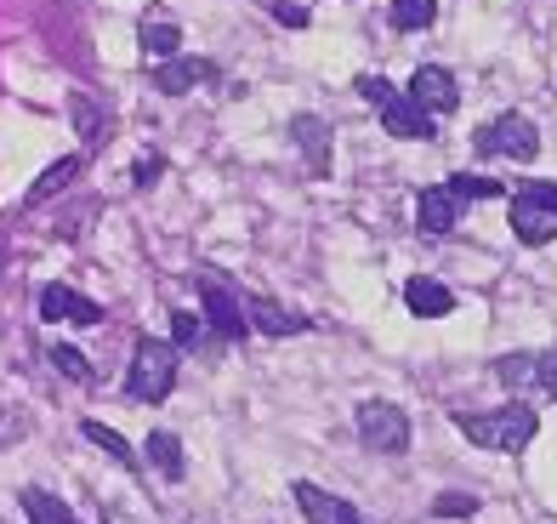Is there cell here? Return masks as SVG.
<instances>
[{
    "instance_id": "cb8c5ba5",
    "label": "cell",
    "mask_w": 557,
    "mask_h": 524,
    "mask_svg": "<svg viewBox=\"0 0 557 524\" xmlns=\"http://www.w3.org/2000/svg\"><path fill=\"white\" fill-rule=\"evenodd\" d=\"M449 188L461 194V199H500V183L495 178H472V171H455Z\"/></svg>"
},
{
    "instance_id": "9a60e30c",
    "label": "cell",
    "mask_w": 557,
    "mask_h": 524,
    "mask_svg": "<svg viewBox=\"0 0 557 524\" xmlns=\"http://www.w3.org/2000/svg\"><path fill=\"white\" fill-rule=\"evenodd\" d=\"M69 114H74V132H81V143H103V137H109V103H103V97L74 92V97H69Z\"/></svg>"
},
{
    "instance_id": "484cf974",
    "label": "cell",
    "mask_w": 557,
    "mask_h": 524,
    "mask_svg": "<svg viewBox=\"0 0 557 524\" xmlns=\"http://www.w3.org/2000/svg\"><path fill=\"white\" fill-rule=\"evenodd\" d=\"M433 513H438V519H472V513H478V496H467V490H444L438 502H433Z\"/></svg>"
},
{
    "instance_id": "e0dca14e",
    "label": "cell",
    "mask_w": 557,
    "mask_h": 524,
    "mask_svg": "<svg viewBox=\"0 0 557 524\" xmlns=\"http://www.w3.org/2000/svg\"><path fill=\"white\" fill-rule=\"evenodd\" d=\"M74 178H81V155H63V160H52V171H40V178L29 183V206H40V199L63 194Z\"/></svg>"
},
{
    "instance_id": "1f68e13d",
    "label": "cell",
    "mask_w": 557,
    "mask_h": 524,
    "mask_svg": "<svg viewBox=\"0 0 557 524\" xmlns=\"http://www.w3.org/2000/svg\"><path fill=\"white\" fill-rule=\"evenodd\" d=\"M541 388L557 399V348H546V354H541Z\"/></svg>"
},
{
    "instance_id": "2e32d148",
    "label": "cell",
    "mask_w": 557,
    "mask_h": 524,
    "mask_svg": "<svg viewBox=\"0 0 557 524\" xmlns=\"http://www.w3.org/2000/svg\"><path fill=\"white\" fill-rule=\"evenodd\" d=\"M512 234L523 245H552L557 240V217L541 211V206H523V199H512Z\"/></svg>"
},
{
    "instance_id": "4dcf8cb0",
    "label": "cell",
    "mask_w": 557,
    "mask_h": 524,
    "mask_svg": "<svg viewBox=\"0 0 557 524\" xmlns=\"http://www.w3.org/2000/svg\"><path fill=\"white\" fill-rule=\"evenodd\" d=\"M273 17H278V23H290V29H308V12L290 7V0H273Z\"/></svg>"
},
{
    "instance_id": "f1b7e54d",
    "label": "cell",
    "mask_w": 557,
    "mask_h": 524,
    "mask_svg": "<svg viewBox=\"0 0 557 524\" xmlns=\"http://www.w3.org/2000/svg\"><path fill=\"white\" fill-rule=\"evenodd\" d=\"M359 97H364V103H375V109H382L387 97H393V86L382 81V74H359Z\"/></svg>"
},
{
    "instance_id": "603a6c76",
    "label": "cell",
    "mask_w": 557,
    "mask_h": 524,
    "mask_svg": "<svg viewBox=\"0 0 557 524\" xmlns=\"http://www.w3.org/2000/svg\"><path fill=\"white\" fill-rule=\"evenodd\" d=\"M495 377H500L506 388H529V382H541V354H506V360L495 365Z\"/></svg>"
},
{
    "instance_id": "7402d4cb",
    "label": "cell",
    "mask_w": 557,
    "mask_h": 524,
    "mask_svg": "<svg viewBox=\"0 0 557 524\" xmlns=\"http://www.w3.org/2000/svg\"><path fill=\"white\" fill-rule=\"evenodd\" d=\"M143 52L148 58H171L176 46H183V29H176V23H165V17H154V23H143Z\"/></svg>"
},
{
    "instance_id": "f546056e",
    "label": "cell",
    "mask_w": 557,
    "mask_h": 524,
    "mask_svg": "<svg viewBox=\"0 0 557 524\" xmlns=\"http://www.w3.org/2000/svg\"><path fill=\"white\" fill-rule=\"evenodd\" d=\"M160 171H165V155H143V166L132 171V183H137V188H154Z\"/></svg>"
},
{
    "instance_id": "7c38bea8",
    "label": "cell",
    "mask_w": 557,
    "mask_h": 524,
    "mask_svg": "<svg viewBox=\"0 0 557 524\" xmlns=\"http://www.w3.org/2000/svg\"><path fill=\"white\" fill-rule=\"evenodd\" d=\"M245 308H250V326H257L262 337H301V331H313L308 314H290L285 303H273V296H257V303H245Z\"/></svg>"
},
{
    "instance_id": "3957f363",
    "label": "cell",
    "mask_w": 557,
    "mask_h": 524,
    "mask_svg": "<svg viewBox=\"0 0 557 524\" xmlns=\"http://www.w3.org/2000/svg\"><path fill=\"white\" fill-rule=\"evenodd\" d=\"M352 428H359V439L370 444L375 456L410 451V416H404L393 399H364V405L352 411Z\"/></svg>"
},
{
    "instance_id": "8992f818",
    "label": "cell",
    "mask_w": 557,
    "mask_h": 524,
    "mask_svg": "<svg viewBox=\"0 0 557 524\" xmlns=\"http://www.w3.org/2000/svg\"><path fill=\"white\" fill-rule=\"evenodd\" d=\"M382 132H387V137L426 143V137L438 132V120H433V109H426L421 97H404V92H393L387 103H382Z\"/></svg>"
},
{
    "instance_id": "4316f807",
    "label": "cell",
    "mask_w": 557,
    "mask_h": 524,
    "mask_svg": "<svg viewBox=\"0 0 557 524\" xmlns=\"http://www.w3.org/2000/svg\"><path fill=\"white\" fill-rule=\"evenodd\" d=\"M171 342L183 348V354H194V342H199V319L176 308V314H171Z\"/></svg>"
},
{
    "instance_id": "5b68a950",
    "label": "cell",
    "mask_w": 557,
    "mask_h": 524,
    "mask_svg": "<svg viewBox=\"0 0 557 524\" xmlns=\"http://www.w3.org/2000/svg\"><path fill=\"white\" fill-rule=\"evenodd\" d=\"M472 148L478 155H500V160H535L541 155V132H535L529 114H500V120H490V126H478Z\"/></svg>"
},
{
    "instance_id": "ffe728a7",
    "label": "cell",
    "mask_w": 557,
    "mask_h": 524,
    "mask_svg": "<svg viewBox=\"0 0 557 524\" xmlns=\"http://www.w3.org/2000/svg\"><path fill=\"white\" fill-rule=\"evenodd\" d=\"M81 439H91L97 451H103V456H114L120 467H137V451H132V444H125V439L109 428V422H91V416H86V422H81Z\"/></svg>"
},
{
    "instance_id": "8fae6325",
    "label": "cell",
    "mask_w": 557,
    "mask_h": 524,
    "mask_svg": "<svg viewBox=\"0 0 557 524\" xmlns=\"http://www.w3.org/2000/svg\"><path fill=\"white\" fill-rule=\"evenodd\" d=\"M290 490H296V508H301V519H308V524H352V519H359V513L342 502V496L319 490V485H308V479H296Z\"/></svg>"
},
{
    "instance_id": "44dd1931",
    "label": "cell",
    "mask_w": 557,
    "mask_h": 524,
    "mask_svg": "<svg viewBox=\"0 0 557 524\" xmlns=\"http://www.w3.org/2000/svg\"><path fill=\"white\" fill-rule=\"evenodd\" d=\"M433 17H438V0H393V29H404V35L433 29Z\"/></svg>"
},
{
    "instance_id": "52a82bcc",
    "label": "cell",
    "mask_w": 557,
    "mask_h": 524,
    "mask_svg": "<svg viewBox=\"0 0 557 524\" xmlns=\"http://www.w3.org/2000/svg\"><path fill=\"white\" fill-rule=\"evenodd\" d=\"M472 206V199H461L449 183H433V188H421L416 194V222H421V234H449L455 222H461V211Z\"/></svg>"
},
{
    "instance_id": "d6986e66",
    "label": "cell",
    "mask_w": 557,
    "mask_h": 524,
    "mask_svg": "<svg viewBox=\"0 0 557 524\" xmlns=\"http://www.w3.org/2000/svg\"><path fill=\"white\" fill-rule=\"evenodd\" d=\"M148 462L160 467V479H183L188 473V456H183V444H176V434H148Z\"/></svg>"
},
{
    "instance_id": "7a4b0ae2",
    "label": "cell",
    "mask_w": 557,
    "mask_h": 524,
    "mask_svg": "<svg viewBox=\"0 0 557 524\" xmlns=\"http://www.w3.org/2000/svg\"><path fill=\"white\" fill-rule=\"evenodd\" d=\"M176 382V342H160V337H137V354H132V370H125V393L143 399V405H160Z\"/></svg>"
},
{
    "instance_id": "ac0fdd59",
    "label": "cell",
    "mask_w": 557,
    "mask_h": 524,
    "mask_svg": "<svg viewBox=\"0 0 557 524\" xmlns=\"http://www.w3.org/2000/svg\"><path fill=\"white\" fill-rule=\"evenodd\" d=\"M23 513H29V524H81V519H74V513L63 508V496L40 490V485L23 490Z\"/></svg>"
},
{
    "instance_id": "4fadbf2b",
    "label": "cell",
    "mask_w": 557,
    "mask_h": 524,
    "mask_svg": "<svg viewBox=\"0 0 557 524\" xmlns=\"http://www.w3.org/2000/svg\"><path fill=\"white\" fill-rule=\"evenodd\" d=\"M211 74H216V63H206V58H165V63L154 69V92L183 97V92H194L199 81H211Z\"/></svg>"
},
{
    "instance_id": "6da1fadb",
    "label": "cell",
    "mask_w": 557,
    "mask_h": 524,
    "mask_svg": "<svg viewBox=\"0 0 557 524\" xmlns=\"http://www.w3.org/2000/svg\"><path fill=\"white\" fill-rule=\"evenodd\" d=\"M455 428H461L478 451L518 456V451H529V439L541 434V416H535V405L512 399V405H500V411H461V416H455Z\"/></svg>"
},
{
    "instance_id": "277c9868",
    "label": "cell",
    "mask_w": 557,
    "mask_h": 524,
    "mask_svg": "<svg viewBox=\"0 0 557 524\" xmlns=\"http://www.w3.org/2000/svg\"><path fill=\"white\" fill-rule=\"evenodd\" d=\"M199 303H206V326H211V337L216 342H245L250 331V308H245V296L234 291V285H222V280H199Z\"/></svg>"
},
{
    "instance_id": "ba28073f",
    "label": "cell",
    "mask_w": 557,
    "mask_h": 524,
    "mask_svg": "<svg viewBox=\"0 0 557 524\" xmlns=\"http://www.w3.org/2000/svg\"><path fill=\"white\" fill-rule=\"evenodd\" d=\"M40 319H74V326H103V308L74 285H40Z\"/></svg>"
},
{
    "instance_id": "d4e9b609",
    "label": "cell",
    "mask_w": 557,
    "mask_h": 524,
    "mask_svg": "<svg viewBox=\"0 0 557 524\" xmlns=\"http://www.w3.org/2000/svg\"><path fill=\"white\" fill-rule=\"evenodd\" d=\"M512 199H523V206H541V211H552V217H557V183L529 178V183H518V188H512Z\"/></svg>"
},
{
    "instance_id": "9c48e42d",
    "label": "cell",
    "mask_w": 557,
    "mask_h": 524,
    "mask_svg": "<svg viewBox=\"0 0 557 524\" xmlns=\"http://www.w3.org/2000/svg\"><path fill=\"white\" fill-rule=\"evenodd\" d=\"M410 97H421L433 114H455V103H461V86H455V74L444 63H421L410 74Z\"/></svg>"
},
{
    "instance_id": "5bb4252c",
    "label": "cell",
    "mask_w": 557,
    "mask_h": 524,
    "mask_svg": "<svg viewBox=\"0 0 557 524\" xmlns=\"http://www.w3.org/2000/svg\"><path fill=\"white\" fill-rule=\"evenodd\" d=\"M404 308H410L416 319H444L455 308V291L444 280H426V273H416L410 285H404Z\"/></svg>"
},
{
    "instance_id": "83f0119b",
    "label": "cell",
    "mask_w": 557,
    "mask_h": 524,
    "mask_svg": "<svg viewBox=\"0 0 557 524\" xmlns=\"http://www.w3.org/2000/svg\"><path fill=\"white\" fill-rule=\"evenodd\" d=\"M52 365L63 370L69 382H91V365H86L81 354H74V348H52Z\"/></svg>"
},
{
    "instance_id": "30bf717a",
    "label": "cell",
    "mask_w": 557,
    "mask_h": 524,
    "mask_svg": "<svg viewBox=\"0 0 557 524\" xmlns=\"http://www.w3.org/2000/svg\"><path fill=\"white\" fill-rule=\"evenodd\" d=\"M290 137L301 148V160H308V171H331V120H319V114H296L290 120Z\"/></svg>"
},
{
    "instance_id": "d6a6232c",
    "label": "cell",
    "mask_w": 557,
    "mask_h": 524,
    "mask_svg": "<svg viewBox=\"0 0 557 524\" xmlns=\"http://www.w3.org/2000/svg\"><path fill=\"white\" fill-rule=\"evenodd\" d=\"M352 524H364V519H352Z\"/></svg>"
}]
</instances>
